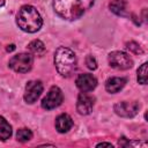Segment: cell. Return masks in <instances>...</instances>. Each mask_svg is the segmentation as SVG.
<instances>
[{
	"instance_id": "6da1fadb",
	"label": "cell",
	"mask_w": 148,
	"mask_h": 148,
	"mask_svg": "<svg viewBox=\"0 0 148 148\" xmlns=\"http://www.w3.org/2000/svg\"><path fill=\"white\" fill-rule=\"evenodd\" d=\"M94 2L95 0H53V9L60 17L74 21L80 18Z\"/></svg>"
},
{
	"instance_id": "7a4b0ae2",
	"label": "cell",
	"mask_w": 148,
	"mask_h": 148,
	"mask_svg": "<svg viewBox=\"0 0 148 148\" xmlns=\"http://www.w3.org/2000/svg\"><path fill=\"white\" fill-rule=\"evenodd\" d=\"M16 23L21 30L29 34H34L42 28L43 20L38 10L34 6L24 5L17 12Z\"/></svg>"
},
{
	"instance_id": "3957f363",
	"label": "cell",
	"mask_w": 148,
	"mask_h": 148,
	"mask_svg": "<svg viewBox=\"0 0 148 148\" xmlns=\"http://www.w3.org/2000/svg\"><path fill=\"white\" fill-rule=\"evenodd\" d=\"M54 65L61 76H71L76 68L75 53L65 46H59L54 52Z\"/></svg>"
},
{
	"instance_id": "277c9868",
	"label": "cell",
	"mask_w": 148,
	"mask_h": 148,
	"mask_svg": "<svg viewBox=\"0 0 148 148\" xmlns=\"http://www.w3.org/2000/svg\"><path fill=\"white\" fill-rule=\"evenodd\" d=\"M34 58L30 53H18L10 58L9 67L17 73H27L31 69Z\"/></svg>"
},
{
	"instance_id": "5b68a950",
	"label": "cell",
	"mask_w": 148,
	"mask_h": 148,
	"mask_svg": "<svg viewBox=\"0 0 148 148\" xmlns=\"http://www.w3.org/2000/svg\"><path fill=\"white\" fill-rule=\"evenodd\" d=\"M108 61L112 68L119 69V71H125V69H128L133 66L132 58L127 53L121 52V51L111 52L108 57Z\"/></svg>"
},
{
	"instance_id": "8992f818",
	"label": "cell",
	"mask_w": 148,
	"mask_h": 148,
	"mask_svg": "<svg viewBox=\"0 0 148 148\" xmlns=\"http://www.w3.org/2000/svg\"><path fill=\"white\" fill-rule=\"evenodd\" d=\"M64 101V95L62 91L59 87L52 86L46 94V96L42 101V108L45 110H52L57 106H59Z\"/></svg>"
},
{
	"instance_id": "52a82bcc",
	"label": "cell",
	"mask_w": 148,
	"mask_h": 148,
	"mask_svg": "<svg viewBox=\"0 0 148 148\" xmlns=\"http://www.w3.org/2000/svg\"><path fill=\"white\" fill-rule=\"evenodd\" d=\"M139 108H140V104L138 102H135V101H133V102L124 101V102L116 103L114 106H113V110L120 117L132 118V117H134L138 113Z\"/></svg>"
},
{
	"instance_id": "ba28073f",
	"label": "cell",
	"mask_w": 148,
	"mask_h": 148,
	"mask_svg": "<svg viewBox=\"0 0 148 148\" xmlns=\"http://www.w3.org/2000/svg\"><path fill=\"white\" fill-rule=\"evenodd\" d=\"M95 104V97L88 92H80L77 96V102H76V110L80 114L87 116L91 113L92 108Z\"/></svg>"
},
{
	"instance_id": "9c48e42d",
	"label": "cell",
	"mask_w": 148,
	"mask_h": 148,
	"mask_svg": "<svg viewBox=\"0 0 148 148\" xmlns=\"http://www.w3.org/2000/svg\"><path fill=\"white\" fill-rule=\"evenodd\" d=\"M43 92V83L40 81H29L25 86V92H24V101L28 104L35 103L39 96Z\"/></svg>"
},
{
	"instance_id": "30bf717a",
	"label": "cell",
	"mask_w": 148,
	"mask_h": 148,
	"mask_svg": "<svg viewBox=\"0 0 148 148\" xmlns=\"http://www.w3.org/2000/svg\"><path fill=\"white\" fill-rule=\"evenodd\" d=\"M76 87L84 92H89L91 90H94L97 86V80L92 74L89 73H84V74H80L76 77Z\"/></svg>"
},
{
	"instance_id": "8fae6325",
	"label": "cell",
	"mask_w": 148,
	"mask_h": 148,
	"mask_svg": "<svg viewBox=\"0 0 148 148\" xmlns=\"http://www.w3.org/2000/svg\"><path fill=\"white\" fill-rule=\"evenodd\" d=\"M126 84V79L125 77H117V76H113V77H110L106 80L105 82V89L110 94H116L118 91H120Z\"/></svg>"
},
{
	"instance_id": "7c38bea8",
	"label": "cell",
	"mask_w": 148,
	"mask_h": 148,
	"mask_svg": "<svg viewBox=\"0 0 148 148\" xmlns=\"http://www.w3.org/2000/svg\"><path fill=\"white\" fill-rule=\"evenodd\" d=\"M73 126V120L71 118V116H68L67 113H61L57 117L56 119V130L59 133H66L68 132Z\"/></svg>"
},
{
	"instance_id": "4fadbf2b",
	"label": "cell",
	"mask_w": 148,
	"mask_h": 148,
	"mask_svg": "<svg viewBox=\"0 0 148 148\" xmlns=\"http://www.w3.org/2000/svg\"><path fill=\"white\" fill-rule=\"evenodd\" d=\"M110 10L116 15L124 16L126 14V1L125 0H112L109 5Z\"/></svg>"
},
{
	"instance_id": "5bb4252c",
	"label": "cell",
	"mask_w": 148,
	"mask_h": 148,
	"mask_svg": "<svg viewBox=\"0 0 148 148\" xmlns=\"http://www.w3.org/2000/svg\"><path fill=\"white\" fill-rule=\"evenodd\" d=\"M10 135H12V126L3 117H0V141H5L9 139Z\"/></svg>"
},
{
	"instance_id": "9a60e30c",
	"label": "cell",
	"mask_w": 148,
	"mask_h": 148,
	"mask_svg": "<svg viewBox=\"0 0 148 148\" xmlns=\"http://www.w3.org/2000/svg\"><path fill=\"white\" fill-rule=\"evenodd\" d=\"M28 49H29V51L31 53L37 54V56H40V54H43L45 52V45L39 39H34L32 42H30L29 45H28Z\"/></svg>"
},
{
	"instance_id": "2e32d148",
	"label": "cell",
	"mask_w": 148,
	"mask_h": 148,
	"mask_svg": "<svg viewBox=\"0 0 148 148\" xmlns=\"http://www.w3.org/2000/svg\"><path fill=\"white\" fill-rule=\"evenodd\" d=\"M32 138V132L29 128H20L16 133V139L20 142H27L31 140Z\"/></svg>"
},
{
	"instance_id": "e0dca14e",
	"label": "cell",
	"mask_w": 148,
	"mask_h": 148,
	"mask_svg": "<svg viewBox=\"0 0 148 148\" xmlns=\"http://www.w3.org/2000/svg\"><path fill=\"white\" fill-rule=\"evenodd\" d=\"M147 67H148V64L143 62L138 69V82L141 84L147 83Z\"/></svg>"
},
{
	"instance_id": "ac0fdd59",
	"label": "cell",
	"mask_w": 148,
	"mask_h": 148,
	"mask_svg": "<svg viewBox=\"0 0 148 148\" xmlns=\"http://www.w3.org/2000/svg\"><path fill=\"white\" fill-rule=\"evenodd\" d=\"M126 49H127L130 52L134 53V54H141V53H142V49H141L140 45H139L138 43H135V42L126 43Z\"/></svg>"
},
{
	"instance_id": "d6986e66",
	"label": "cell",
	"mask_w": 148,
	"mask_h": 148,
	"mask_svg": "<svg viewBox=\"0 0 148 148\" xmlns=\"http://www.w3.org/2000/svg\"><path fill=\"white\" fill-rule=\"evenodd\" d=\"M86 65H87V67H88L89 69H91V71H94V69L97 68V61H96V59H95L92 56H88V57L86 58Z\"/></svg>"
},
{
	"instance_id": "ffe728a7",
	"label": "cell",
	"mask_w": 148,
	"mask_h": 148,
	"mask_svg": "<svg viewBox=\"0 0 148 148\" xmlns=\"http://www.w3.org/2000/svg\"><path fill=\"white\" fill-rule=\"evenodd\" d=\"M128 145H130V142L126 140V138L123 136V138L119 140V146H128Z\"/></svg>"
},
{
	"instance_id": "44dd1931",
	"label": "cell",
	"mask_w": 148,
	"mask_h": 148,
	"mask_svg": "<svg viewBox=\"0 0 148 148\" xmlns=\"http://www.w3.org/2000/svg\"><path fill=\"white\" fill-rule=\"evenodd\" d=\"M104 146H106V147H113L111 143H109V142H101V143H97L96 145V147H104Z\"/></svg>"
},
{
	"instance_id": "7402d4cb",
	"label": "cell",
	"mask_w": 148,
	"mask_h": 148,
	"mask_svg": "<svg viewBox=\"0 0 148 148\" xmlns=\"http://www.w3.org/2000/svg\"><path fill=\"white\" fill-rule=\"evenodd\" d=\"M8 52H10V51H13V50H15V45L14 44H10V45H8L7 46V49H6Z\"/></svg>"
},
{
	"instance_id": "603a6c76",
	"label": "cell",
	"mask_w": 148,
	"mask_h": 148,
	"mask_svg": "<svg viewBox=\"0 0 148 148\" xmlns=\"http://www.w3.org/2000/svg\"><path fill=\"white\" fill-rule=\"evenodd\" d=\"M3 5H5V1L3 0H0V7H2Z\"/></svg>"
}]
</instances>
